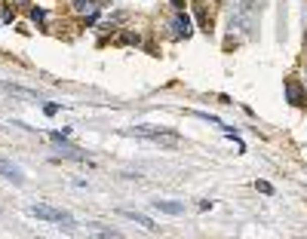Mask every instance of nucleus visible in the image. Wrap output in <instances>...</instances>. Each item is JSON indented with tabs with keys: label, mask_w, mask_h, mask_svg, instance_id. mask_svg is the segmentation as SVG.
<instances>
[{
	"label": "nucleus",
	"mask_w": 307,
	"mask_h": 239,
	"mask_svg": "<svg viewBox=\"0 0 307 239\" xmlns=\"http://www.w3.org/2000/svg\"><path fill=\"white\" fill-rule=\"evenodd\" d=\"M28 215L40 218V221H49V224L74 227V218H71L68 212H62V209H53V206H46V203H34V206H28Z\"/></svg>",
	"instance_id": "1"
},
{
	"label": "nucleus",
	"mask_w": 307,
	"mask_h": 239,
	"mask_svg": "<svg viewBox=\"0 0 307 239\" xmlns=\"http://www.w3.org/2000/svg\"><path fill=\"white\" fill-rule=\"evenodd\" d=\"M135 135H144V138H154V141H166V144H178L181 135L178 132H169V129H154V126H135L132 129Z\"/></svg>",
	"instance_id": "2"
},
{
	"label": "nucleus",
	"mask_w": 307,
	"mask_h": 239,
	"mask_svg": "<svg viewBox=\"0 0 307 239\" xmlns=\"http://www.w3.org/2000/svg\"><path fill=\"white\" fill-rule=\"evenodd\" d=\"M0 175H4L7 181H13V184H25V175H22V169H19V166H13L10 159H0Z\"/></svg>",
	"instance_id": "3"
},
{
	"label": "nucleus",
	"mask_w": 307,
	"mask_h": 239,
	"mask_svg": "<svg viewBox=\"0 0 307 239\" xmlns=\"http://www.w3.org/2000/svg\"><path fill=\"white\" fill-rule=\"evenodd\" d=\"M154 212H163V215H181L184 203H172V199H154Z\"/></svg>",
	"instance_id": "4"
},
{
	"label": "nucleus",
	"mask_w": 307,
	"mask_h": 239,
	"mask_svg": "<svg viewBox=\"0 0 307 239\" xmlns=\"http://www.w3.org/2000/svg\"><path fill=\"white\" fill-rule=\"evenodd\" d=\"M172 28H175V37H190V31H194V22H190V16H184L178 10V16L172 19Z\"/></svg>",
	"instance_id": "5"
},
{
	"label": "nucleus",
	"mask_w": 307,
	"mask_h": 239,
	"mask_svg": "<svg viewBox=\"0 0 307 239\" xmlns=\"http://www.w3.org/2000/svg\"><path fill=\"white\" fill-rule=\"evenodd\" d=\"M120 215H123V218H129V221H135V224H141V227H144V230H150V233L157 230V224H154V221H150L147 215H141V212H132V209H120Z\"/></svg>",
	"instance_id": "6"
},
{
	"label": "nucleus",
	"mask_w": 307,
	"mask_h": 239,
	"mask_svg": "<svg viewBox=\"0 0 307 239\" xmlns=\"http://www.w3.org/2000/svg\"><path fill=\"white\" fill-rule=\"evenodd\" d=\"M286 95H289V101H292L295 107H301V104L307 101V98H304V89L295 83V80H286Z\"/></svg>",
	"instance_id": "7"
},
{
	"label": "nucleus",
	"mask_w": 307,
	"mask_h": 239,
	"mask_svg": "<svg viewBox=\"0 0 307 239\" xmlns=\"http://www.w3.org/2000/svg\"><path fill=\"white\" fill-rule=\"evenodd\" d=\"M71 7H74V13H80V16H95V10H98V4L95 0H71Z\"/></svg>",
	"instance_id": "8"
},
{
	"label": "nucleus",
	"mask_w": 307,
	"mask_h": 239,
	"mask_svg": "<svg viewBox=\"0 0 307 239\" xmlns=\"http://www.w3.org/2000/svg\"><path fill=\"white\" fill-rule=\"evenodd\" d=\"M89 233H92V236H101V239H123L120 233H114V230H105V227H98V224H92V227H89Z\"/></svg>",
	"instance_id": "9"
},
{
	"label": "nucleus",
	"mask_w": 307,
	"mask_h": 239,
	"mask_svg": "<svg viewBox=\"0 0 307 239\" xmlns=\"http://www.w3.org/2000/svg\"><path fill=\"white\" fill-rule=\"evenodd\" d=\"M31 19H34V22H43L46 13H43V10H31Z\"/></svg>",
	"instance_id": "10"
},
{
	"label": "nucleus",
	"mask_w": 307,
	"mask_h": 239,
	"mask_svg": "<svg viewBox=\"0 0 307 239\" xmlns=\"http://www.w3.org/2000/svg\"><path fill=\"white\" fill-rule=\"evenodd\" d=\"M255 187H258V190H261V193H274V187H271V184H267V181H258V184H255Z\"/></svg>",
	"instance_id": "11"
},
{
	"label": "nucleus",
	"mask_w": 307,
	"mask_h": 239,
	"mask_svg": "<svg viewBox=\"0 0 307 239\" xmlns=\"http://www.w3.org/2000/svg\"><path fill=\"white\" fill-rule=\"evenodd\" d=\"M172 7L175 10H184V0H172Z\"/></svg>",
	"instance_id": "12"
},
{
	"label": "nucleus",
	"mask_w": 307,
	"mask_h": 239,
	"mask_svg": "<svg viewBox=\"0 0 307 239\" xmlns=\"http://www.w3.org/2000/svg\"><path fill=\"white\" fill-rule=\"evenodd\" d=\"M304 43H307V34H304Z\"/></svg>",
	"instance_id": "13"
}]
</instances>
